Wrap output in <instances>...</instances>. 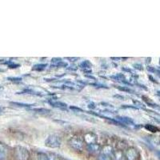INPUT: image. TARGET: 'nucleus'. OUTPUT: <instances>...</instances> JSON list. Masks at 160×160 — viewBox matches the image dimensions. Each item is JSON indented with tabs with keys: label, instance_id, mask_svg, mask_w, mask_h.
<instances>
[{
	"label": "nucleus",
	"instance_id": "1",
	"mask_svg": "<svg viewBox=\"0 0 160 160\" xmlns=\"http://www.w3.org/2000/svg\"><path fill=\"white\" fill-rule=\"evenodd\" d=\"M68 144L72 149L78 151H82L83 150V140L80 137L74 136L71 138L68 141Z\"/></svg>",
	"mask_w": 160,
	"mask_h": 160
},
{
	"label": "nucleus",
	"instance_id": "2",
	"mask_svg": "<svg viewBox=\"0 0 160 160\" xmlns=\"http://www.w3.org/2000/svg\"><path fill=\"white\" fill-rule=\"evenodd\" d=\"M45 144L47 147H49V148H59L60 145H61V141L57 135H49L48 138L46 139Z\"/></svg>",
	"mask_w": 160,
	"mask_h": 160
},
{
	"label": "nucleus",
	"instance_id": "3",
	"mask_svg": "<svg viewBox=\"0 0 160 160\" xmlns=\"http://www.w3.org/2000/svg\"><path fill=\"white\" fill-rule=\"evenodd\" d=\"M15 155L18 160H28L29 158V152L26 148L18 147L15 151Z\"/></svg>",
	"mask_w": 160,
	"mask_h": 160
},
{
	"label": "nucleus",
	"instance_id": "4",
	"mask_svg": "<svg viewBox=\"0 0 160 160\" xmlns=\"http://www.w3.org/2000/svg\"><path fill=\"white\" fill-rule=\"evenodd\" d=\"M125 157L127 160H138V153L135 148H129L126 151Z\"/></svg>",
	"mask_w": 160,
	"mask_h": 160
},
{
	"label": "nucleus",
	"instance_id": "5",
	"mask_svg": "<svg viewBox=\"0 0 160 160\" xmlns=\"http://www.w3.org/2000/svg\"><path fill=\"white\" fill-rule=\"evenodd\" d=\"M84 140H85V142L88 144L95 143L97 141V136L94 133H88L84 136Z\"/></svg>",
	"mask_w": 160,
	"mask_h": 160
},
{
	"label": "nucleus",
	"instance_id": "6",
	"mask_svg": "<svg viewBox=\"0 0 160 160\" xmlns=\"http://www.w3.org/2000/svg\"><path fill=\"white\" fill-rule=\"evenodd\" d=\"M88 151L92 154H96V153L100 152V146L98 144H97L96 142L95 143H91V144H88Z\"/></svg>",
	"mask_w": 160,
	"mask_h": 160
},
{
	"label": "nucleus",
	"instance_id": "7",
	"mask_svg": "<svg viewBox=\"0 0 160 160\" xmlns=\"http://www.w3.org/2000/svg\"><path fill=\"white\" fill-rule=\"evenodd\" d=\"M8 156V148L3 143L0 142V160H6Z\"/></svg>",
	"mask_w": 160,
	"mask_h": 160
},
{
	"label": "nucleus",
	"instance_id": "8",
	"mask_svg": "<svg viewBox=\"0 0 160 160\" xmlns=\"http://www.w3.org/2000/svg\"><path fill=\"white\" fill-rule=\"evenodd\" d=\"M68 65L67 62H63L60 58H53L51 61V67H57V68H61V67H66Z\"/></svg>",
	"mask_w": 160,
	"mask_h": 160
},
{
	"label": "nucleus",
	"instance_id": "9",
	"mask_svg": "<svg viewBox=\"0 0 160 160\" xmlns=\"http://www.w3.org/2000/svg\"><path fill=\"white\" fill-rule=\"evenodd\" d=\"M116 119L118 121H119L120 123H124V124H132L133 121L130 118H128V117H122V116H118L116 118Z\"/></svg>",
	"mask_w": 160,
	"mask_h": 160
},
{
	"label": "nucleus",
	"instance_id": "10",
	"mask_svg": "<svg viewBox=\"0 0 160 160\" xmlns=\"http://www.w3.org/2000/svg\"><path fill=\"white\" fill-rule=\"evenodd\" d=\"M98 158V160H114V158H113V155H107V154H104V153H102V152H100Z\"/></svg>",
	"mask_w": 160,
	"mask_h": 160
},
{
	"label": "nucleus",
	"instance_id": "11",
	"mask_svg": "<svg viewBox=\"0 0 160 160\" xmlns=\"http://www.w3.org/2000/svg\"><path fill=\"white\" fill-rule=\"evenodd\" d=\"M49 103L51 104L52 107H54V108H66V107H67V104L62 102H58V101L49 102Z\"/></svg>",
	"mask_w": 160,
	"mask_h": 160
},
{
	"label": "nucleus",
	"instance_id": "12",
	"mask_svg": "<svg viewBox=\"0 0 160 160\" xmlns=\"http://www.w3.org/2000/svg\"><path fill=\"white\" fill-rule=\"evenodd\" d=\"M113 158L114 160H122V154L121 151H114V155H113Z\"/></svg>",
	"mask_w": 160,
	"mask_h": 160
},
{
	"label": "nucleus",
	"instance_id": "13",
	"mask_svg": "<svg viewBox=\"0 0 160 160\" xmlns=\"http://www.w3.org/2000/svg\"><path fill=\"white\" fill-rule=\"evenodd\" d=\"M47 66H48L47 64H37V65L34 66L33 70H34V71H43Z\"/></svg>",
	"mask_w": 160,
	"mask_h": 160
},
{
	"label": "nucleus",
	"instance_id": "14",
	"mask_svg": "<svg viewBox=\"0 0 160 160\" xmlns=\"http://www.w3.org/2000/svg\"><path fill=\"white\" fill-rule=\"evenodd\" d=\"M33 111L37 113H39V114H43V115L50 113V110L44 109V108H36V109H33Z\"/></svg>",
	"mask_w": 160,
	"mask_h": 160
},
{
	"label": "nucleus",
	"instance_id": "15",
	"mask_svg": "<svg viewBox=\"0 0 160 160\" xmlns=\"http://www.w3.org/2000/svg\"><path fill=\"white\" fill-rule=\"evenodd\" d=\"M11 105L15 106V107H20V108H29V107H31V106L30 105V104L21 103V102H11Z\"/></svg>",
	"mask_w": 160,
	"mask_h": 160
},
{
	"label": "nucleus",
	"instance_id": "16",
	"mask_svg": "<svg viewBox=\"0 0 160 160\" xmlns=\"http://www.w3.org/2000/svg\"><path fill=\"white\" fill-rule=\"evenodd\" d=\"M38 160H49L48 155H46L45 153H38Z\"/></svg>",
	"mask_w": 160,
	"mask_h": 160
},
{
	"label": "nucleus",
	"instance_id": "17",
	"mask_svg": "<svg viewBox=\"0 0 160 160\" xmlns=\"http://www.w3.org/2000/svg\"><path fill=\"white\" fill-rule=\"evenodd\" d=\"M80 67L82 68H90L91 67V63L89 61H83L82 62H81Z\"/></svg>",
	"mask_w": 160,
	"mask_h": 160
},
{
	"label": "nucleus",
	"instance_id": "18",
	"mask_svg": "<svg viewBox=\"0 0 160 160\" xmlns=\"http://www.w3.org/2000/svg\"><path fill=\"white\" fill-rule=\"evenodd\" d=\"M48 158H49V160H62V158L58 157L56 155H55V154H50V155H48Z\"/></svg>",
	"mask_w": 160,
	"mask_h": 160
},
{
	"label": "nucleus",
	"instance_id": "19",
	"mask_svg": "<svg viewBox=\"0 0 160 160\" xmlns=\"http://www.w3.org/2000/svg\"><path fill=\"white\" fill-rule=\"evenodd\" d=\"M146 128L148 130H149L150 131H152V132H156L157 131V128H155V127H153V126L151 125H148V126H146Z\"/></svg>",
	"mask_w": 160,
	"mask_h": 160
},
{
	"label": "nucleus",
	"instance_id": "20",
	"mask_svg": "<svg viewBox=\"0 0 160 160\" xmlns=\"http://www.w3.org/2000/svg\"><path fill=\"white\" fill-rule=\"evenodd\" d=\"M8 80H10V81H20L21 80V78H8Z\"/></svg>",
	"mask_w": 160,
	"mask_h": 160
},
{
	"label": "nucleus",
	"instance_id": "21",
	"mask_svg": "<svg viewBox=\"0 0 160 160\" xmlns=\"http://www.w3.org/2000/svg\"><path fill=\"white\" fill-rule=\"evenodd\" d=\"M71 110H74V111H82V110H80V109H78V108H73V107H71Z\"/></svg>",
	"mask_w": 160,
	"mask_h": 160
}]
</instances>
